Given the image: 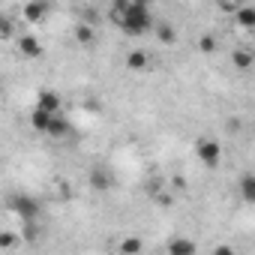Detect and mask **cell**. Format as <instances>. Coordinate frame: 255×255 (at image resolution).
Here are the masks:
<instances>
[{"mask_svg":"<svg viewBox=\"0 0 255 255\" xmlns=\"http://www.w3.org/2000/svg\"><path fill=\"white\" fill-rule=\"evenodd\" d=\"M123 255H135V252H141L144 249V243L138 240V237H126V240H120V246H117Z\"/></svg>","mask_w":255,"mask_h":255,"instance_id":"9a60e30c","label":"cell"},{"mask_svg":"<svg viewBox=\"0 0 255 255\" xmlns=\"http://www.w3.org/2000/svg\"><path fill=\"white\" fill-rule=\"evenodd\" d=\"M54 117H57L54 111H45V108H36L33 105V111H30V129H36L39 135H48V126H51Z\"/></svg>","mask_w":255,"mask_h":255,"instance_id":"5b68a950","label":"cell"},{"mask_svg":"<svg viewBox=\"0 0 255 255\" xmlns=\"http://www.w3.org/2000/svg\"><path fill=\"white\" fill-rule=\"evenodd\" d=\"M192 252H198V243H195V240L177 237V240L168 243V255H192Z\"/></svg>","mask_w":255,"mask_h":255,"instance_id":"8fae6325","label":"cell"},{"mask_svg":"<svg viewBox=\"0 0 255 255\" xmlns=\"http://www.w3.org/2000/svg\"><path fill=\"white\" fill-rule=\"evenodd\" d=\"M234 24L243 27V30H255V6L240 3V6L234 9Z\"/></svg>","mask_w":255,"mask_h":255,"instance_id":"52a82bcc","label":"cell"},{"mask_svg":"<svg viewBox=\"0 0 255 255\" xmlns=\"http://www.w3.org/2000/svg\"><path fill=\"white\" fill-rule=\"evenodd\" d=\"M231 63H234L237 69H249V66L255 63V57H252V51L243 48V51H234V54H231Z\"/></svg>","mask_w":255,"mask_h":255,"instance_id":"2e32d148","label":"cell"},{"mask_svg":"<svg viewBox=\"0 0 255 255\" xmlns=\"http://www.w3.org/2000/svg\"><path fill=\"white\" fill-rule=\"evenodd\" d=\"M9 210L21 219V222H30V219H36L39 216V201L33 198V195H15L12 201H9Z\"/></svg>","mask_w":255,"mask_h":255,"instance_id":"3957f363","label":"cell"},{"mask_svg":"<svg viewBox=\"0 0 255 255\" xmlns=\"http://www.w3.org/2000/svg\"><path fill=\"white\" fill-rule=\"evenodd\" d=\"M108 15L120 27V33H126V36H147L156 27L147 0H111Z\"/></svg>","mask_w":255,"mask_h":255,"instance_id":"6da1fadb","label":"cell"},{"mask_svg":"<svg viewBox=\"0 0 255 255\" xmlns=\"http://www.w3.org/2000/svg\"><path fill=\"white\" fill-rule=\"evenodd\" d=\"M72 132V126H69V120L63 117V114H57L54 120H51V126H48V135L51 138H66Z\"/></svg>","mask_w":255,"mask_h":255,"instance_id":"7c38bea8","label":"cell"},{"mask_svg":"<svg viewBox=\"0 0 255 255\" xmlns=\"http://www.w3.org/2000/svg\"><path fill=\"white\" fill-rule=\"evenodd\" d=\"M12 246V234H3V237H0V249H9Z\"/></svg>","mask_w":255,"mask_h":255,"instance_id":"d6986e66","label":"cell"},{"mask_svg":"<svg viewBox=\"0 0 255 255\" xmlns=\"http://www.w3.org/2000/svg\"><path fill=\"white\" fill-rule=\"evenodd\" d=\"M237 195L243 204H255V174H240L237 180Z\"/></svg>","mask_w":255,"mask_h":255,"instance_id":"ba28073f","label":"cell"},{"mask_svg":"<svg viewBox=\"0 0 255 255\" xmlns=\"http://www.w3.org/2000/svg\"><path fill=\"white\" fill-rule=\"evenodd\" d=\"M198 48H201L204 54H213V51H216V39H213L210 33H204V36L198 39Z\"/></svg>","mask_w":255,"mask_h":255,"instance_id":"ac0fdd59","label":"cell"},{"mask_svg":"<svg viewBox=\"0 0 255 255\" xmlns=\"http://www.w3.org/2000/svg\"><path fill=\"white\" fill-rule=\"evenodd\" d=\"M90 183H93L96 189H108V186H111V180H108L105 171H90Z\"/></svg>","mask_w":255,"mask_h":255,"instance_id":"e0dca14e","label":"cell"},{"mask_svg":"<svg viewBox=\"0 0 255 255\" xmlns=\"http://www.w3.org/2000/svg\"><path fill=\"white\" fill-rule=\"evenodd\" d=\"M150 66V54L144 48H132L129 54H126V69H132V72H141Z\"/></svg>","mask_w":255,"mask_h":255,"instance_id":"30bf717a","label":"cell"},{"mask_svg":"<svg viewBox=\"0 0 255 255\" xmlns=\"http://www.w3.org/2000/svg\"><path fill=\"white\" fill-rule=\"evenodd\" d=\"M75 39H78V45H93L96 27H93V24H78V27H75Z\"/></svg>","mask_w":255,"mask_h":255,"instance_id":"4fadbf2b","label":"cell"},{"mask_svg":"<svg viewBox=\"0 0 255 255\" xmlns=\"http://www.w3.org/2000/svg\"><path fill=\"white\" fill-rule=\"evenodd\" d=\"M36 108H45V111H54V114H60V108H63V99H60L54 90H39V96H36Z\"/></svg>","mask_w":255,"mask_h":255,"instance_id":"9c48e42d","label":"cell"},{"mask_svg":"<svg viewBox=\"0 0 255 255\" xmlns=\"http://www.w3.org/2000/svg\"><path fill=\"white\" fill-rule=\"evenodd\" d=\"M21 15H24V21L39 24V21H45V15H48V3H45V0H27L24 9H21Z\"/></svg>","mask_w":255,"mask_h":255,"instance_id":"8992f818","label":"cell"},{"mask_svg":"<svg viewBox=\"0 0 255 255\" xmlns=\"http://www.w3.org/2000/svg\"><path fill=\"white\" fill-rule=\"evenodd\" d=\"M195 159L204 165V168H216L222 162V144L213 138V135H201L195 141Z\"/></svg>","mask_w":255,"mask_h":255,"instance_id":"7a4b0ae2","label":"cell"},{"mask_svg":"<svg viewBox=\"0 0 255 255\" xmlns=\"http://www.w3.org/2000/svg\"><path fill=\"white\" fill-rule=\"evenodd\" d=\"M18 54L27 57V60L42 57V42H39V36H33V33H21V36H18Z\"/></svg>","mask_w":255,"mask_h":255,"instance_id":"277c9868","label":"cell"},{"mask_svg":"<svg viewBox=\"0 0 255 255\" xmlns=\"http://www.w3.org/2000/svg\"><path fill=\"white\" fill-rule=\"evenodd\" d=\"M153 30H156V36H159L162 45H174V42H177V30H174L171 24H156Z\"/></svg>","mask_w":255,"mask_h":255,"instance_id":"5bb4252c","label":"cell"}]
</instances>
